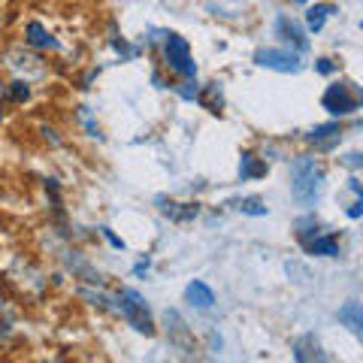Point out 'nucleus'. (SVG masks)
I'll return each instance as SVG.
<instances>
[{"label":"nucleus","instance_id":"obj_2","mask_svg":"<svg viewBox=\"0 0 363 363\" xmlns=\"http://www.w3.org/2000/svg\"><path fill=\"white\" fill-rule=\"evenodd\" d=\"M297 236H300V245L309 255H318V257H336L339 255V240L330 230H324L315 218L297 221Z\"/></svg>","mask_w":363,"mask_h":363},{"label":"nucleus","instance_id":"obj_10","mask_svg":"<svg viewBox=\"0 0 363 363\" xmlns=\"http://www.w3.org/2000/svg\"><path fill=\"white\" fill-rule=\"evenodd\" d=\"M339 321L363 342V306L360 303H345L342 309H339Z\"/></svg>","mask_w":363,"mask_h":363},{"label":"nucleus","instance_id":"obj_25","mask_svg":"<svg viewBox=\"0 0 363 363\" xmlns=\"http://www.w3.org/2000/svg\"><path fill=\"white\" fill-rule=\"evenodd\" d=\"M0 91H4V85H0Z\"/></svg>","mask_w":363,"mask_h":363},{"label":"nucleus","instance_id":"obj_6","mask_svg":"<svg viewBox=\"0 0 363 363\" xmlns=\"http://www.w3.org/2000/svg\"><path fill=\"white\" fill-rule=\"evenodd\" d=\"M255 61L267 70H279V73H300V58L294 52H285V49H260L255 55Z\"/></svg>","mask_w":363,"mask_h":363},{"label":"nucleus","instance_id":"obj_1","mask_svg":"<svg viewBox=\"0 0 363 363\" xmlns=\"http://www.w3.org/2000/svg\"><path fill=\"white\" fill-rule=\"evenodd\" d=\"M324 191V169L315 157H297L291 164V194L300 206H315Z\"/></svg>","mask_w":363,"mask_h":363},{"label":"nucleus","instance_id":"obj_11","mask_svg":"<svg viewBox=\"0 0 363 363\" xmlns=\"http://www.w3.org/2000/svg\"><path fill=\"white\" fill-rule=\"evenodd\" d=\"M185 297L191 306H197V309H212V303H215V294L206 281H191L185 288Z\"/></svg>","mask_w":363,"mask_h":363},{"label":"nucleus","instance_id":"obj_22","mask_svg":"<svg viewBox=\"0 0 363 363\" xmlns=\"http://www.w3.org/2000/svg\"><path fill=\"white\" fill-rule=\"evenodd\" d=\"M104 233H106V236H109V242H112V245H116V248H124V242H121V240H118V236H112V233H109V230H104Z\"/></svg>","mask_w":363,"mask_h":363},{"label":"nucleus","instance_id":"obj_23","mask_svg":"<svg viewBox=\"0 0 363 363\" xmlns=\"http://www.w3.org/2000/svg\"><path fill=\"white\" fill-rule=\"evenodd\" d=\"M297 4H306V0H297Z\"/></svg>","mask_w":363,"mask_h":363},{"label":"nucleus","instance_id":"obj_19","mask_svg":"<svg viewBox=\"0 0 363 363\" xmlns=\"http://www.w3.org/2000/svg\"><path fill=\"white\" fill-rule=\"evenodd\" d=\"M9 97H13L16 104H21V100H28V97H30L28 82H21V79H18V82H13V88H9Z\"/></svg>","mask_w":363,"mask_h":363},{"label":"nucleus","instance_id":"obj_8","mask_svg":"<svg viewBox=\"0 0 363 363\" xmlns=\"http://www.w3.org/2000/svg\"><path fill=\"white\" fill-rule=\"evenodd\" d=\"M9 67L21 76L25 73V79H30V76H43V61L37 58V55H30V52H25V49H16V52H9Z\"/></svg>","mask_w":363,"mask_h":363},{"label":"nucleus","instance_id":"obj_15","mask_svg":"<svg viewBox=\"0 0 363 363\" xmlns=\"http://www.w3.org/2000/svg\"><path fill=\"white\" fill-rule=\"evenodd\" d=\"M260 176H267V164L264 161H257L255 155H242V161H240V179L248 182V179H260Z\"/></svg>","mask_w":363,"mask_h":363},{"label":"nucleus","instance_id":"obj_9","mask_svg":"<svg viewBox=\"0 0 363 363\" xmlns=\"http://www.w3.org/2000/svg\"><path fill=\"white\" fill-rule=\"evenodd\" d=\"M294 357H297L300 363H309V360H327V354L321 351V345H318V339L312 333L300 336L297 342H294Z\"/></svg>","mask_w":363,"mask_h":363},{"label":"nucleus","instance_id":"obj_7","mask_svg":"<svg viewBox=\"0 0 363 363\" xmlns=\"http://www.w3.org/2000/svg\"><path fill=\"white\" fill-rule=\"evenodd\" d=\"M276 33H279V37L285 40L288 45H294L297 52H306V49H309V40H306L303 28H300L294 18H288V16H279V21H276Z\"/></svg>","mask_w":363,"mask_h":363},{"label":"nucleus","instance_id":"obj_18","mask_svg":"<svg viewBox=\"0 0 363 363\" xmlns=\"http://www.w3.org/2000/svg\"><path fill=\"white\" fill-rule=\"evenodd\" d=\"M200 104L206 106L209 112H221V91H218V85H209L206 91H203Z\"/></svg>","mask_w":363,"mask_h":363},{"label":"nucleus","instance_id":"obj_20","mask_svg":"<svg viewBox=\"0 0 363 363\" xmlns=\"http://www.w3.org/2000/svg\"><path fill=\"white\" fill-rule=\"evenodd\" d=\"M318 73H333L330 58H321V61H318Z\"/></svg>","mask_w":363,"mask_h":363},{"label":"nucleus","instance_id":"obj_3","mask_svg":"<svg viewBox=\"0 0 363 363\" xmlns=\"http://www.w3.org/2000/svg\"><path fill=\"white\" fill-rule=\"evenodd\" d=\"M321 104L333 116H351L357 106H363V88H354L351 82H336L324 91Z\"/></svg>","mask_w":363,"mask_h":363},{"label":"nucleus","instance_id":"obj_4","mask_svg":"<svg viewBox=\"0 0 363 363\" xmlns=\"http://www.w3.org/2000/svg\"><path fill=\"white\" fill-rule=\"evenodd\" d=\"M118 303H121V315L128 318V324L133 327L136 333H145V336L155 333L152 312H149V306H145V300L140 297V294L130 291V288H124V291L118 294Z\"/></svg>","mask_w":363,"mask_h":363},{"label":"nucleus","instance_id":"obj_14","mask_svg":"<svg viewBox=\"0 0 363 363\" xmlns=\"http://www.w3.org/2000/svg\"><path fill=\"white\" fill-rule=\"evenodd\" d=\"M161 203V212L169 215V218H176V221H191V218H197V206H188V203H173V200H157Z\"/></svg>","mask_w":363,"mask_h":363},{"label":"nucleus","instance_id":"obj_5","mask_svg":"<svg viewBox=\"0 0 363 363\" xmlns=\"http://www.w3.org/2000/svg\"><path fill=\"white\" fill-rule=\"evenodd\" d=\"M164 55H167L169 70H176L179 76L191 79V76L197 73L194 61H191V49H188V43L182 40L179 33H169V37H167V43H164Z\"/></svg>","mask_w":363,"mask_h":363},{"label":"nucleus","instance_id":"obj_24","mask_svg":"<svg viewBox=\"0 0 363 363\" xmlns=\"http://www.w3.org/2000/svg\"><path fill=\"white\" fill-rule=\"evenodd\" d=\"M0 306H4V300H0Z\"/></svg>","mask_w":363,"mask_h":363},{"label":"nucleus","instance_id":"obj_21","mask_svg":"<svg viewBox=\"0 0 363 363\" xmlns=\"http://www.w3.org/2000/svg\"><path fill=\"white\" fill-rule=\"evenodd\" d=\"M345 164H348V167H363V155H357V152H354V155H348V157H345Z\"/></svg>","mask_w":363,"mask_h":363},{"label":"nucleus","instance_id":"obj_16","mask_svg":"<svg viewBox=\"0 0 363 363\" xmlns=\"http://www.w3.org/2000/svg\"><path fill=\"white\" fill-rule=\"evenodd\" d=\"M28 43L37 45V49H55V45H58L49 37V30L40 25V21H30V25H28Z\"/></svg>","mask_w":363,"mask_h":363},{"label":"nucleus","instance_id":"obj_26","mask_svg":"<svg viewBox=\"0 0 363 363\" xmlns=\"http://www.w3.org/2000/svg\"><path fill=\"white\" fill-rule=\"evenodd\" d=\"M360 28H363V21H360Z\"/></svg>","mask_w":363,"mask_h":363},{"label":"nucleus","instance_id":"obj_17","mask_svg":"<svg viewBox=\"0 0 363 363\" xmlns=\"http://www.w3.org/2000/svg\"><path fill=\"white\" fill-rule=\"evenodd\" d=\"M233 206L240 209V212H245V215H267V206L260 203V197H242V200H233Z\"/></svg>","mask_w":363,"mask_h":363},{"label":"nucleus","instance_id":"obj_12","mask_svg":"<svg viewBox=\"0 0 363 363\" xmlns=\"http://www.w3.org/2000/svg\"><path fill=\"white\" fill-rule=\"evenodd\" d=\"M339 133H342V130H339V124H318V128L306 136V140L315 143L318 149H333V145L339 143Z\"/></svg>","mask_w":363,"mask_h":363},{"label":"nucleus","instance_id":"obj_13","mask_svg":"<svg viewBox=\"0 0 363 363\" xmlns=\"http://www.w3.org/2000/svg\"><path fill=\"white\" fill-rule=\"evenodd\" d=\"M336 13V6L333 4H315V6H309L306 9V25H309V30H321L324 28V21L330 18Z\"/></svg>","mask_w":363,"mask_h":363}]
</instances>
